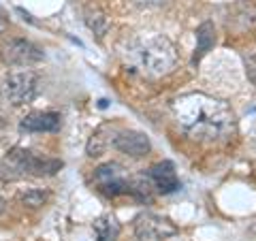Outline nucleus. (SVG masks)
<instances>
[{"mask_svg":"<svg viewBox=\"0 0 256 241\" xmlns=\"http://www.w3.org/2000/svg\"><path fill=\"white\" fill-rule=\"evenodd\" d=\"M175 120L190 139L222 143L235 132V116L224 100L207 94H186L173 105Z\"/></svg>","mask_w":256,"mask_h":241,"instance_id":"1","label":"nucleus"},{"mask_svg":"<svg viewBox=\"0 0 256 241\" xmlns=\"http://www.w3.org/2000/svg\"><path fill=\"white\" fill-rule=\"evenodd\" d=\"M130 62L137 66L143 75L158 77L166 75L178 64V52L175 45L166 36H146L134 41L130 52Z\"/></svg>","mask_w":256,"mask_h":241,"instance_id":"2","label":"nucleus"},{"mask_svg":"<svg viewBox=\"0 0 256 241\" xmlns=\"http://www.w3.org/2000/svg\"><path fill=\"white\" fill-rule=\"evenodd\" d=\"M38 84H41V77H38L36 70L28 66H20L4 75L0 92H2V98L9 105L22 107L26 102L34 100V96L38 94Z\"/></svg>","mask_w":256,"mask_h":241,"instance_id":"3","label":"nucleus"},{"mask_svg":"<svg viewBox=\"0 0 256 241\" xmlns=\"http://www.w3.org/2000/svg\"><path fill=\"white\" fill-rule=\"evenodd\" d=\"M6 162L15 171H22L26 175H36V178H50V175H56L64 166V162L58 158L38 156L34 152L24 150V148H13L9 152V156H6Z\"/></svg>","mask_w":256,"mask_h":241,"instance_id":"4","label":"nucleus"},{"mask_svg":"<svg viewBox=\"0 0 256 241\" xmlns=\"http://www.w3.org/2000/svg\"><path fill=\"white\" fill-rule=\"evenodd\" d=\"M92 180H94L96 190L109 198H116L122 194H134V188H137V184H132L128 180L124 175V168L116 162H105V164L96 166Z\"/></svg>","mask_w":256,"mask_h":241,"instance_id":"5","label":"nucleus"},{"mask_svg":"<svg viewBox=\"0 0 256 241\" xmlns=\"http://www.w3.org/2000/svg\"><path fill=\"white\" fill-rule=\"evenodd\" d=\"M0 54H2V62L9 66H32L45 58L41 47L28 38H9Z\"/></svg>","mask_w":256,"mask_h":241,"instance_id":"6","label":"nucleus"},{"mask_svg":"<svg viewBox=\"0 0 256 241\" xmlns=\"http://www.w3.org/2000/svg\"><path fill=\"white\" fill-rule=\"evenodd\" d=\"M175 232H178V228L173 226V222L162 218V216L141 214L134 220V235L139 241H166Z\"/></svg>","mask_w":256,"mask_h":241,"instance_id":"7","label":"nucleus"},{"mask_svg":"<svg viewBox=\"0 0 256 241\" xmlns=\"http://www.w3.org/2000/svg\"><path fill=\"white\" fill-rule=\"evenodd\" d=\"M114 148L118 152H122L124 156L143 158L152 152V141L141 130H124V132H118V136L114 139Z\"/></svg>","mask_w":256,"mask_h":241,"instance_id":"8","label":"nucleus"},{"mask_svg":"<svg viewBox=\"0 0 256 241\" xmlns=\"http://www.w3.org/2000/svg\"><path fill=\"white\" fill-rule=\"evenodd\" d=\"M62 126V116L58 111H34L22 118V132H58Z\"/></svg>","mask_w":256,"mask_h":241,"instance_id":"9","label":"nucleus"},{"mask_svg":"<svg viewBox=\"0 0 256 241\" xmlns=\"http://www.w3.org/2000/svg\"><path fill=\"white\" fill-rule=\"evenodd\" d=\"M150 182L158 192L162 194H171L180 188V178L178 171H175V164L171 160H162V162H156L150 168Z\"/></svg>","mask_w":256,"mask_h":241,"instance_id":"10","label":"nucleus"},{"mask_svg":"<svg viewBox=\"0 0 256 241\" xmlns=\"http://www.w3.org/2000/svg\"><path fill=\"white\" fill-rule=\"evenodd\" d=\"M216 45V28H214V22H203L201 26L196 28V47H194V54H192V64H198L210 50Z\"/></svg>","mask_w":256,"mask_h":241,"instance_id":"11","label":"nucleus"},{"mask_svg":"<svg viewBox=\"0 0 256 241\" xmlns=\"http://www.w3.org/2000/svg\"><path fill=\"white\" fill-rule=\"evenodd\" d=\"M94 235L98 241H116L120 235V224L111 216H102L94 222Z\"/></svg>","mask_w":256,"mask_h":241,"instance_id":"12","label":"nucleus"},{"mask_svg":"<svg viewBox=\"0 0 256 241\" xmlns=\"http://www.w3.org/2000/svg\"><path fill=\"white\" fill-rule=\"evenodd\" d=\"M50 190H43V188H28V190H22L18 194V200L24 207H30V210H38L43 207L47 200H50Z\"/></svg>","mask_w":256,"mask_h":241,"instance_id":"13","label":"nucleus"},{"mask_svg":"<svg viewBox=\"0 0 256 241\" xmlns=\"http://www.w3.org/2000/svg\"><path fill=\"white\" fill-rule=\"evenodd\" d=\"M246 66H248V77H250V82L256 86V56H252V58L246 62Z\"/></svg>","mask_w":256,"mask_h":241,"instance_id":"14","label":"nucleus"},{"mask_svg":"<svg viewBox=\"0 0 256 241\" xmlns=\"http://www.w3.org/2000/svg\"><path fill=\"white\" fill-rule=\"evenodd\" d=\"M6 26H9V22H6V15L0 11V32H4L6 30Z\"/></svg>","mask_w":256,"mask_h":241,"instance_id":"15","label":"nucleus"},{"mask_svg":"<svg viewBox=\"0 0 256 241\" xmlns=\"http://www.w3.org/2000/svg\"><path fill=\"white\" fill-rule=\"evenodd\" d=\"M6 212V200L2 198V196H0V216H2Z\"/></svg>","mask_w":256,"mask_h":241,"instance_id":"16","label":"nucleus"}]
</instances>
